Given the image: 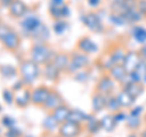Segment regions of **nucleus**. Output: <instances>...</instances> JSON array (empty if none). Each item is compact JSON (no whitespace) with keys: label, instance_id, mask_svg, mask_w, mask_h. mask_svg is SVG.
I'll use <instances>...</instances> for the list:
<instances>
[{"label":"nucleus","instance_id":"nucleus-55","mask_svg":"<svg viewBox=\"0 0 146 137\" xmlns=\"http://www.w3.org/2000/svg\"><path fill=\"white\" fill-rule=\"evenodd\" d=\"M27 137H32V136H27Z\"/></svg>","mask_w":146,"mask_h":137},{"label":"nucleus","instance_id":"nucleus-52","mask_svg":"<svg viewBox=\"0 0 146 137\" xmlns=\"http://www.w3.org/2000/svg\"><path fill=\"white\" fill-rule=\"evenodd\" d=\"M143 120H144V125H145V127H146V112H145L144 117H143Z\"/></svg>","mask_w":146,"mask_h":137},{"label":"nucleus","instance_id":"nucleus-22","mask_svg":"<svg viewBox=\"0 0 146 137\" xmlns=\"http://www.w3.org/2000/svg\"><path fill=\"white\" fill-rule=\"evenodd\" d=\"M116 96H117L118 101H119V103H121L122 109H130L136 102V99L133 97V96H130L129 94H128L124 89H121L116 94Z\"/></svg>","mask_w":146,"mask_h":137},{"label":"nucleus","instance_id":"nucleus-27","mask_svg":"<svg viewBox=\"0 0 146 137\" xmlns=\"http://www.w3.org/2000/svg\"><path fill=\"white\" fill-rule=\"evenodd\" d=\"M84 129L88 131L90 135H96L98 132L101 130V124H100V119H98L96 117L91 114L89 119L84 123Z\"/></svg>","mask_w":146,"mask_h":137},{"label":"nucleus","instance_id":"nucleus-38","mask_svg":"<svg viewBox=\"0 0 146 137\" xmlns=\"http://www.w3.org/2000/svg\"><path fill=\"white\" fill-rule=\"evenodd\" d=\"M127 117H128V113L125 112V109H121L116 113H113V118L117 124H121V123H125L127 120Z\"/></svg>","mask_w":146,"mask_h":137},{"label":"nucleus","instance_id":"nucleus-29","mask_svg":"<svg viewBox=\"0 0 146 137\" xmlns=\"http://www.w3.org/2000/svg\"><path fill=\"white\" fill-rule=\"evenodd\" d=\"M91 114H88L85 112H82L79 109H71V113H70V117H68V120L70 121H74V123H78V124H84L90 118Z\"/></svg>","mask_w":146,"mask_h":137},{"label":"nucleus","instance_id":"nucleus-31","mask_svg":"<svg viewBox=\"0 0 146 137\" xmlns=\"http://www.w3.org/2000/svg\"><path fill=\"white\" fill-rule=\"evenodd\" d=\"M43 127H44V130H46L48 132H54V131L58 130L60 124H58L57 120L54 118L52 114L49 113L43 120Z\"/></svg>","mask_w":146,"mask_h":137},{"label":"nucleus","instance_id":"nucleus-24","mask_svg":"<svg viewBox=\"0 0 146 137\" xmlns=\"http://www.w3.org/2000/svg\"><path fill=\"white\" fill-rule=\"evenodd\" d=\"M100 124H101V130H104L105 132H113L117 127V123L113 118V114L108 113L106 115H104L101 119H100Z\"/></svg>","mask_w":146,"mask_h":137},{"label":"nucleus","instance_id":"nucleus-23","mask_svg":"<svg viewBox=\"0 0 146 137\" xmlns=\"http://www.w3.org/2000/svg\"><path fill=\"white\" fill-rule=\"evenodd\" d=\"M54 115V118L57 120L58 124H62L68 120V117H70V113H71V108L67 106V104L62 103L61 106H58L57 108H55L52 112H50Z\"/></svg>","mask_w":146,"mask_h":137},{"label":"nucleus","instance_id":"nucleus-8","mask_svg":"<svg viewBox=\"0 0 146 137\" xmlns=\"http://www.w3.org/2000/svg\"><path fill=\"white\" fill-rule=\"evenodd\" d=\"M116 90V81L112 79L110 74H104L99 78L96 85H95V91L101 92L104 95H110L113 94Z\"/></svg>","mask_w":146,"mask_h":137},{"label":"nucleus","instance_id":"nucleus-26","mask_svg":"<svg viewBox=\"0 0 146 137\" xmlns=\"http://www.w3.org/2000/svg\"><path fill=\"white\" fill-rule=\"evenodd\" d=\"M31 38L33 39L35 43H46L48 39L50 38V30L48 29V27L45 24H42L31 35Z\"/></svg>","mask_w":146,"mask_h":137},{"label":"nucleus","instance_id":"nucleus-36","mask_svg":"<svg viewBox=\"0 0 146 137\" xmlns=\"http://www.w3.org/2000/svg\"><path fill=\"white\" fill-rule=\"evenodd\" d=\"M1 94H3V99L5 101L6 104H12L15 102V94H13L12 90L4 89Z\"/></svg>","mask_w":146,"mask_h":137},{"label":"nucleus","instance_id":"nucleus-44","mask_svg":"<svg viewBox=\"0 0 146 137\" xmlns=\"http://www.w3.org/2000/svg\"><path fill=\"white\" fill-rule=\"evenodd\" d=\"M71 15V9L70 6L67 5V4H65V5L61 6V16H62V20H66V18H68Z\"/></svg>","mask_w":146,"mask_h":137},{"label":"nucleus","instance_id":"nucleus-39","mask_svg":"<svg viewBox=\"0 0 146 137\" xmlns=\"http://www.w3.org/2000/svg\"><path fill=\"white\" fill-rule=\"evenodd\" d=\"M131 115H135V117H144L145 111H144V106H140V104H134L133 107L129 109L128 112Z\"/></svg>","mask_w":146,"mask_h":137},{"label":"nucleus","instance_id":"nucleus-3","mask_svg":"<svg viewBox=\"0 0 146 137\" xmlns=\"http://www.w3.org/2000/svg\"><path fill=\"white\" fill-rule=\"evenodd\" d=\"M71 58H70V63H68L67 66V69L65 73L67 74H74V73L79 72L82 69H85V68H88L90 66V57L89 55H86L84 52H80V51H73L71 55Z\"/></svg>","mask_w":146,"mask_h":137},{"label":"nucleus","instance_id":"nucleus-51","mask_svg":"<svg viewBox=\"0 0 146 137\" xmlns=\"http://www.w3.org/2000/svg\"><path fill=\"white\" fill-rule=\"evenodd\" d=\"M127 137H140V136H139L138 134H135V132H131V134H129Z\"/></svg>","mask_w":146,"mask_h":137},{"label":"nucleus","instance_id":"nucleus-25","mask_svg":"<svg viewBox=\"0 0 146 137\" xmlns=\"http://www.w3.org/2000/svg\"><path fill=\"white\" fill-rule=\"evenodd\" d=\"M70 58H71V56L68 53H66V52H58V53L55 55L52 62L61 72H66L67 66H68V63H70Z\"/></svg>","mask_w":146,"mask_h":137},{"label":"nucleus","instance_id":"nucleus-45","mask_svg":"<svg viewBox=\"0 0 146 137\" xmlns=\"http://www.w3.org/2000/svg\"><path fill=\"white\" fill-rule=\"evenodd\" d=\"M86 1H88V6L90 9H93V10L99 9L100 6H101V4H102V0H86Z\"/></svg>","mask_w":146,"mask_h":137},{"label":"nucleus","instance_id":"nucleus-2","mask_svg":"<svg viewBox=\"0 0 146 137\" xmlns=\"http://www.w3.org/2000/svg\"><path fill=\"white\" fill-rule=\"evenodd\" d=\"M18 72H20L21 79L23 80L26 86H29L38 79L40 75V65H38L33 60H25L21 62L20 67H18Z\"/></svg>","mask_w":146,"mask_h":137},{"label":"nucleus","instance_id":"nucleus-30","mask_svg":"<svg viewBox=\"0 0 146 137\" xmlns=\"http://www.w3.org/2000/svg\"><path fill=\"white\" fill-rule=\"evenodd\" d=\"M143 124H144L143 117H135V115H131V114L128 113V117H127V120H125V125H127V127L129 130H131V131L139 130Z\"/></svg>","mask_w":146,"mask_h":137},{"label":"nucleus","instance_id":"nucleus-32","mask_svg":"<svg viewBox=\"0 0 146 137\" xmlns=\"http://www.w3.org/2000/svg\"><path fill=\"white\" fill-rule=\"evenodd\" d=\"M108 21H110V23L113 24L115 27H124V26L128 24L125 17L119 12H113L112 11L108 16Z\"/></svg>","mask_w":146,"mask_h":137},{"label":"nucleus","instance_id":"nucleus-7","mask_svg":"<svg viewBox=\"0 0 146 137\" xmlns=\"http://www.w3.org/2000/svg\"><path fill=\"white\" fill-rule=\"evenodd\" d=\"M82 131H83V124H78V123L70 120L60 124V127H58L60 137H78Z\"/></svg>","mask_w":146,"mask_h":137},{"label":"nucleus","instance_id":"nucleus-13","mask_svg":"<svg viewBox=\"0 0 146 137\" xmlns=\"http://www.w3.org/2000/svg\"><path fill=\"white\" fill-rule=\"evenodd\" d=\"M7 9H9L10 16L13 18H22L28 12V6L22 0H13L12 4Z\"/></svg>","mask_w":146,"mask_h":137},{"label":"nucleus","instance_id":"nucleus-50","mask_svg":"<svg viewBox=\"0 0 146 137\" xmlns=\"http://www.w3.org/2000/svg\"><path fill=\"white\" fill-rule=\"evenodd\" d=\"M139 136H140V137H146V127L141 130V132H140V135H139Z\"/></svg>","mask_w":146,"mask_h":137},{"label":"nucleus","instance_id":"nucleus-35","mask_svg":"<svg viewBox=\"0 0 146 137\" xmlns=\"http://www.w3.org/2000/svg\"><path fill=\"white\" fill-rule=\"evenodd\" d=\"M89 79H90V72L86 68L73 74V80L77 81V83H86V81H89Z\"/></svg>","mask_w":146,"mask_h":137},{"label":"nucleus","instance_id":"nucleus-40","mask_svg":"<svg viewBox=\"0 0 146 137\" xmlns=\"http://www.w3.org/2000/svg\"><path fill=\"white\" fill-rule=\"evenodd\" d=\"M1 124L4 127H6V129H11V127H15L16 120L10 115H5V117H3V119H1Z\"/></svg>","mask_w":146,"mask_h":137},{"label":"nucleus","instance_id":"nucleus-15","mask_svg":"<svg viewBox=\"0 0 146 137\" xmlns=\"http://www.w3.org/2000/svg\"><path fill=\"white\" fill-rule=\"evenodd\" d=\"M32 102V90L29 88H23L15 92V103L17 107L25 108Z\"/></svg>","mask_w":146,"mask_h":137},{"label":"nucleus","instance_id":"nucleus-54","mask_svg":"<svg viewBox=\"0 0 146 137\" xmlns=\"http://www.w3.org/2000/svg\"><path fill=\"white\" fill-rule=\"evenodd\" d=\"M3 111V108H1V106H0V112H1Z\"/></svg>","mask_w":146,"mask_h":137},{"label":"nucleus","instance_id":"nucleus-28","mask_svg":"<svg viewBox=\"0 0 146 137\" xmlns=\"http://www.w3.org/2000/svg\"><path fill=\"white\" fill-rule=\"evenodd\" d=\"M106 109L108 111V113H111V114L116 113V112L122 109L121 103H119V101H118L116 95H113V94L106 95Z\"/></svg>","mask_w":146,"mask_h":137},{"label":"nucleus","instance_id":"nucleus-12","mask_svg":"<svg viewBox=\"0 0 146 137\" xmlns=\"http://www.w3.org/2000/svg\"><path fill=\"white\" fill-rule=\"evenodd\" d=\"M108 74L112 78L113 80L116 81L118 84H125L128 80H129V78H128V74H129V72H128L123 65H117V66H113L111 69L108 70Z\"/></svg>","mask_w":146,"mask_h":137},{"label":"nucleus","instance_id":"nucleus-9","mask_svg":"<svg viewBox=\"0 0 146 137\" xmlns=\"http://www.w3.org/2000/svg\"><path fill=\"white\" fill-rule=\"evenodd\" d=\"M50 91L51 89H49L48 86L45 85H40L36 86L34 90H32V103L35 104V106H44L46 98L49 97Z\"/></svg>","mask_w":146,"mask_h":137},{"label":"nucleus","instance_id":"nucleus-49","mask_svg":"<svg viewBox=\"0 0 146 137\" xmlns=\"http://www.w3.org/2000/svg\"><path fill=\"white\" fill-rule=\"evenodd\" d=\"M13 0H0V5L3 7H9L12 4Z\"/></svg>","mask_w":146,"mask_h":137},{"label":"nucleus","instance_id":"nucleus-47","mask_svg":"<svg viewBox=\"0 0 146 137\" xmlns=\"http://www.w3.org/2000/svg\"><path fill=\"white\" fill-rule=\"evenodd\" d=\"M138 51H139V55H140V57H141V61H144L146 63V44L141 45Z\"/></svg>","mask_w":146,"mask_h":137},{"label":"nucleus","instance_id":"nucleus-19","mask_svg":"<svg viewBox=\"0 0 146 137\" xmlns=\"http://www.w3.org/2000/svg\"><path fill=\"white\" fill-rule=\"evenodd\" d=\"M122 15L125 17L128 24H130V26L139 24L141 21L145 20V17L143 16V13H141L138 9H136V6H130L129 9H127V10L123 12Z\"/></svg>","mask_w":146,"mask_h":137},{"label":"nucleus","instance_id":"nucleus-4","mask_svg":"<svg viewBox=\"0 0 146 137\" xmlns=\"http://www.w3.org/2000/svg\"><path fill=\"white\" fill-rule=\"evenodd\" d=\"M127 50L124 49V46H115L110 50V52L107 55L106 60L102 61V68L105 70H110L113 66L117 65H122L123 61H124Z\"/></svg>","mask_w":146,"mask_h":137},{"label":"nucleus","instance_id":"nucleus-11","mask_svg":"<svg viewBox=\"0 0 146 137\" xmlns=\"http://www.w3.org/2000/svg\"><path fill=\"white\" fill-rule=\"evenodd\" d=\"M141 62V57L139 55V51H135V50H128L124 57V61H123V67L125 68L128 72H133L136 69V67L139 66V63Z\"/></svg>","mask_w":146,"mask_h":137},{"label":"nucleus","instance_id":"nucleus-43","mask_svg":"<svg viewBox=\"0 0 146 137\" xmlns=\"http://www.w3.org/2000/svg\"><path fill=\"white\" fill-rule=\"evenodd\" d=\"M11 30H12V29H11L7 24L1 23V26H0V41H1V40L5 38V36H6L9 33H10Z\"/></svg>","mask_w":146,"mask_h":137},{"label":"nucleus","instance_id":"nucleus-53","mask_svg":"<svg viewBox=\"0 0 146 137\" xmlns=\"http://www.w3.org/2000/svg\"><path fill=\"white\" fill-rule=\"evenodd\" d=\"M1 23H3V22H1V18H0V26H1Z\"/></svg>","mask_w":146,"mask_h":137},{"label":"nucleus","instance_id":"nucleus-10","mask_svg":"<svg viewBox=\"0 0 146 137\" xmlns=\"http://www.w3.org/2000/svg\"><path fill=\"white\" fill-rule=\"evenodd\" d=\"M77 50L86 55H91V53H96L99 51V46L89 36H82L77 41Z\"/></svg>","mask_w":146,"mask_h":137},{"label":"nucleus","instance_id":"nucleus-41","mask_svg":"<svg viewBox=\"0 0 146 137\" xmlns=\"http://www.w3.org/2000/svg\"><path fill=\"white\" fill-rule=\"evenodd\" d=\"M22 132L20 129L17 127H11V129H7L6 132H5V137H21Z\"/></svg>","mask_w":146,"mask_h":137},{"label":"nucleus","instance_id":"nucleus-20","mask_svg":"<svg viewBox=\"0 0 146 137\" xmlns=\"http://www.w3.org/2000/svg\"><path fill=\"white\" fill-rule=\"evenodd\" d=\"M63 103V99L61 97V95L57 92V91L55 90H51L50 91V95L49 97L46 98V101H45L43 108L46 109V111L49 112H52L55 108H57L58 106H61V104Z\"/></svg>","mask_w":146,"mask_h":137},{"label":"nucleus","instance_id":"nucleus-33","mask_svg":"<svg viewBox=\"0 0 146 137\" xmlns=\"http://www.w3.org/2000/svg\"><path fill=\"white\" fill-rule=\"evenodd\" d=\"M17 69L13 66H10V65H1L0 66V74L4 79H12L17 75Z\"/></svg>","mask_w":146,"mask_h":137},{"label":"nucleus","instance_id":"nucleus-6","mask_svg":"<svg viewBox=\"0 0 146 137\" xmlns=\"http://www.w3.org/2000/svg\"><path fill=\"white\" fill-rule=\"evenodd\" d=\"M42 24L43 23H42V21H40V18L36 15H34V13H27L20 21V27H21L22 32L25 33L26 36H29V38Z\"/></svg>","mask_w":146,"mask_h":137},{"label":"nucleus","instance_id":"nucleus-1","mask_svg":"<svg viewBox=\"0 0 146 137\" xmlns=\"http://www.w3.org/2000/svg\"><path fill=\"white\" fill-rule=\"evenodd\" d=\"M56 52L49 46L46 43H34L31 47L29 57L38 65H46L52 62Z\"/></svg>","mask_w":146,"mask_h":137},{"label":"nucleus","instance_id":"nucleus-18","mask_svg":"<svg viewBox=\"0 0 146 137\" xmlns=\"http://www.w3.org/2000/svg\"><path fill=\"white\" fill-rule=\"evenodd\" d=\"M1 43L9 51H16L21 45V38L15 30H11L10 33L1 40Z\"/></svg>","mask_w":146,"mask_h":137},{"label":"nucleus","instance_id":"nucleus-48","mask_svg":"<svg viewBox=\"0 0 146 137\" xmlns=\"http://www.w3.org/2000/svg\"><path fill=\"white\" fill-rule=\"evenodd\" d=\"M65 4H66V0H50V5H54V6L61 7Z\"/></svg>","mask_w":146,"mask_h":137},{"label":"nucleus","instance_id":"nucleus-37","mask_svg":"<svg viewBox=\"0 0 146 137\" xmlns=\"http://www.w3.org/2000/svg\"><path fill=\"white\" fill-rule=\"evenodd\" d=\"M49 13H50V16H51V18H54L55 21H56V20H62L61 7L54 6V5H49Z\"/></svg>","mask_w":146,"mask_h":137},{"label":"nucleus","instance_id":"nucleus-16","mask_svg":"<svg viewBox=\"0 0 146 137\" xmlns=\"http://www.w3.org/2000/svg\"><path fill=\"white\" fill-rule=\"evenodd\" d=\"M122 89H124L130 96H133L135 99H138L140 96H143V94L145 92L146 86L143 83H133V81L128 80L125 84L122 85Z\"/></svg>","mask_w":146,"mask_h":137},{"label":"nucleus","instance_id":"nucleus-46","mask_svg":"<svg viewBox=\"0 0 146 137\" xmlns=\"http://www.w3.org/2000/svg\"><path fill=\"white\" fill-rule=\"evenodd\" d=\"M23 88H26V84L23 83V80L22 79H20V80H17L16 83H13V85H12V91H20V90H22Z\"/></svg>","mask_w":146,"mask_h":137},{"label":"nucleus","instance_id":"nucleus-34","mask_svg":"<svg viewBox=\"0 0 146 137\" xmlns=\"http://www.w3.org/2000/svg\"><path fill=\"white\" fill-rule=\"evenodd\" d=\"M52 29H54L55 34L62 35L63 33H66V30L68 29V22L66 20H56V21H54Z\"/></svg>","mask_w":146,"mask_h":137},{"label":"nucleus","instance_id":"nucleus-42","mask_svg":"<svg viewBox=\"0 0 146 137\" xmlns=\"http://www.w3.org/2000/svg\"><path fill=\"white\" fill-rule=\"evenodd\" d=\"M135 6L141 13H143V16L146 18V0H136Z\"/></svg>","mask_w":146,"mask_h":137},{"label":"nucleus","instance_id":"nucleus-5","mask_svg":"<svg viewBox=\"0 0 146 137\" xmlns=\"http://www.w3.org/2000/svg\"><path fill=\"white\" fill-rule=\"evenodd\" d=\"M80 21H82V23L89 30L93 32V33H102L105 29L101 16L94 11L83 13V15L80 16Z\"/></svg>","mask_w":146,"mask_h":137},{"label":"nucleus","instance_id":"nucleus-21","mask_svg":"<svg viewBox=\"0 0 146 137\" xmlns=\"http://www.w3.org/2000/svg\"><path fill=\"white\" fill-rule=\"evenodd\" d=\"M61 70L54 65V62H49L46 65H44V76L45 79L51 81V83H56L60 79Z\"/></svg>","mask_w":146,"mask_h":137},{"label":"nucleus","instance_id":"nucleus-14","mask_svg":"<svg viewBox=\"0 0 146 137\" xmlns=\"http://www.w3.org/2000/svg\"><path fill=\"white\" fill-rule=\"evenodd\" d=\"M104 109H106V95L94 91L91 95V111L94 114H99Z\"/></svg>","mask_w":146,"mask_h":137},{"label":"nucleus","instance_id":"nucleus-17","mask_svg":"<svg viewBox=\"0 0 146 137\" xmlns=\"http://www.w3.org/2000/svg\"><path fill=\"white\" fill-rule=\"evenodd\" d=\"M129 34L130 36L133 38V40L139 44L140 46L141 45L146 44V27L139 24H133L129 29Z\"/></svg>","mask_w":146,"mask_h":137}]
</instances>
